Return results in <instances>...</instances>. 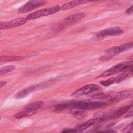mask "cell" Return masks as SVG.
Masks as SVG:
<instances>
[{"label": "cell", "instance_id": "obj_1", "mask_svg": "<svg viewBox=\"0 0 133 133\" xmlns=\"http://www.w3.org/2000/svg\"><path fill=\"white\" fill-rule=\"evenodd\" d=\"M132 66V61L121 62V63H118V64H116L115 65L112 66V68H110L109 69L105 71L102 73H101L99 75H98L97 77V78L103 77L111 76L113 74L118 73L122 71L126 70L128 68H131Z\"/></svg>", "mask_w": 133, "mask_h": 133}, {"label": "cell", "instance_id": "obj_2", "mask_svg": "<svg viewBox=\"0 0 133 133\" xmlns=\"http://www.w3.org/2000/svg\"><path fill=\"white\" fill-rule=\"evenodd\" d=\"M60 10H61V7L58 5L55 6L50 8L42 9L29 14L26 16V19H27V20L35 19L40 18L42 16H46L50 15H52L53 14H55L59 11Z\"/></svg>", "mask_w": 133, "mask_h": 133}, {"label": "cell", "instance_id": "obj_3", "mask_svg": "<svg viewBox=\"0 0 133 133\" xmlns=\"http://www.w3.org/2000/svg\"><path fill=\"white\" fill-rule=\"evenodd\" d=\"M105 105V102L100 101H76L72 103V107L81 110L98 108Z\"/></svg>", "mask_w": 133, "mask_h": 133}, {"label": "cell", "instance_id": "obj_4", "mask_svg": "<svg viewBox=\"0 0 133 133\" xmlns=\"http://www.w3.org/2000/svg\"><path fill=\"white\" fill-rule=\"evenodd\" d=\"M47 3L44 1H30L19 8L18 11L20 13L24 14L30 12L34 9L40 7Z\"/></svg>", "mask_w": 133, "mask_h": 133}, {"label": "cell", "instance_id": "obj_5", "mask_svg": "<svg viewBox=\"0 0 133 133\" xmlns=\"http://www.w3.org/2000/svg\"><path fill=\"white\" fill-rule=\"evenodd\" d=\"M100 87L96 84H89L85 85L74 91L72 95V96L78 97L88 95L100 89Z\"/></svg>", "mask_w": 133, "mask_h": 133}, {"label": "cell", "instance_id": "obj_6", "mask_svg": "<svg viewBox=\"0 0 133 133\" xmlns=\"http://www.w3.org/2000/svg\"><path fill=\"white\" fill-rule=\"evenodd\" d=\"M27 21L26 18H18L14 20L2 23L0 25V30H9L25 23Z\"/></svg>", "mask_w": 133, "mask_h": 133}, {"label": "cell", "instance_id": "obj_7", "mask_svg": "<svg viewBox=\"0 0 133 133\" xmlns=\"http://www.w3.org/2000/svg\"><path fill=\"white\" fill-rule=\"evenodd\" d=\"M123 33V31L118 28L107 29L100 31L97 34V37L100 39L107 37L119 35Z\"/></svg>", "mask_w": 133, "mask_h": 133}, {"label": "cell", "instance_id": "obj_8", "mask_svg": "<svg viewBox=\"0 0 133 133\" xmlns=\"http://www.w3.org/2000/svg\"><path fill=\"white\" fill-rule=\"evenodd\" d=\"M133 96V92L131 90H124L118 91L114 93L111 98V100L113 102L118 101L120 100L129 99Z\"/></svg>", "mask_w": 133, "mask_h": 133}, {"label": "cell", "instance_id": "obj_9", "mask_svg": "<svg viewBox=\"0 0 133 133\" xmlns=\"http://www.w3.org/2000/svg\"><path fill=\"white\" fill-rule=\"evenodd\" d=\"M84 17H85L84 13L77 12L65 18L64 19V22L66 25H71L81 20Z\"/></svg>", "mask_w": 133, "mask_h": 133}, {"label": "cell", "instance_id": "obj_10", "mask_svg": "<svg viewBox=\"0 0 133 133\" xmlns=\"http://www.w3.org/2000/svg\"><path fill=\"white\" fill-rule=\"evenodd\" d=\"M90 2L86 1H73L66 3H65L61 7V10H66L70 9H72L76 6L88 3Z\"/></svg>", "mask_w": 133, "mask_h": 133}, {"label": "cell", "instance_id": "obj_11", "mask_svg": "<svg viewBox=\"0 0 133 133\" xmlns=\"http://www.w3.org/2000/svg\"><path fill=\"white\" fill-rule=\"evenodd\" d=\"M96 121L97 120L95 118H91L90 119H89L88 121H87V122L82 124V125H81L79 126H78L75 128V129L77 131L82 132L83 131H84V130H85L86 129L88 128L89 127H90L91 125H92L96 122Z\"/></svg>", "mask_w": 133, "mask_h": 133}, {"label": "cell", "instance_id": "obj_12", "mask_svg": "<svg viewBox=\"0 0 133 133\" xmlns=\"http://www.w3.org/2000/svg\"><path fill=\"white\" fill-rule=\"evenodd\" d=\"M132 72V67L130 68V69L127 71H126L118 75H117L116 77H114V83H119L123 81H124L127 77L129 76V75Z\"/></svg>", "mask_w": 133, "mask_h": 133}, {"label": "cell", "instance_id": "obj_13", "mask_svg": "<svg viewBox=\"0 0 133 133\" xmlns=\"http://www.w3.org/2000/svg\"><path fill=\"white\" fill-rule=\"evenodd\" d=\"M129 108H130L129 105L123 107L122 108H119L118 109L114 111L112 115H110V118H116L119 116H122L123 114H124L126 112L128 111Z\"/></svg>", "mask_w": 133, "mask_h": 133}, {"label": "cell", "instance_id": "obj_14", "mask_svg": "<svg viewBox=\"0 0 133 133\" xmlns=\"http://www.w3.org/2000/svg\"><path fill=\"white\" fill-rule=\"evenodd\" d=\"M35 89H36V87L35 86L23 89L16 94V97L17 99L24 98V97H26L28 95L30 94L31 92L34 91L35 90Z\"/></svg>", "mask_w": 133, "mask_h": 133}, {"label": "cell", "instance_id": "obj_15", "mask_svg": "<svg viewBox=\"0 0 133 133\" xmlns=\"http://www.w3.org/2000/svg\"><path fill=\"white\" fill-rule=\"evenodd\" d=\"M23 59V57L17 56H0V62L18 61Z\"/></svg>", "mask_w": 133, "mask_h": 133}, {"label": "cell", "instance_id": "obj_16", "mask_svg": "<svg viewBox=\"0 0 133 133\" xmlns=\"http://www.w3.org/2000/svg\"><path fill=\"white\" fill-rule=\"evenodd\" d=\"M43 102L42 101H36L31 104H29L25 107H24L25 110H30V111H36L37 109L41 108L43 105Z\"/></svg>", "mask_w": 133, "mask_h": 133}, {"label": "cell", "instance_id": "obj_17", "mask_svg": "<svg viewBox=\"0 0 133 133\" xmlns=\"http://www.w3.org/2000/svg\"><path fill=\"white\" fill-rule=\"evenodd\" d=\"M133 46L132 42H130L129 43H127L119 46H117V50L118 53H121L126 51H127L131 49Z\"/></svg>", "mask_w": 133, "mask_h": 133}, {"label": "cell", "instance_id": "obj_18", "mask_svg": "<svg viewBox=\"0 0 133 133\" xmlns=\"http://www.w3.org/2000/svg\"><path fill=\"white\" fill-rule=\"evenodd\" d=\"M35 113V111H30V110H25L18 113L15 115V117L17 118H21L26 116H30L33 115Z\"/></svg>", "mask_w": 133, "mask_h": 133}, {"label": "cell", "instance_id": "obj_19", "mask_svg": "<svg viewBox=\"0 0 133 133\" xmlns=\"http://www.w3.org/2000/svg\"><path fill=\"white\" fill-rule=\"evenodd\" d=\"M16 67L14 65H9L3 66L0 68V75L10 72L15 69Z\"/></svg>", "mask_w": 133, "mask_h": 133}, {"label": "cell", "instance_id": "obj_20", "mask_svg": "<svg viewBox=\"0 0 133 133\" xmlns=\"http://www.w3.org/2000/svg\"><path fill=\"white\" fill-rule=\"evenodd\" d=\"M87 115V113L86 111H76L74 113V116L77 119L79 120L84 119Z\"/></svg>", "mask_w": 133, "mask_h": 133}, {"label": "cell", "instance_id": "obj_21", "mask_svg": "<svg viewBox=\"0 0 133 133\" xmlns=\"http://www.w3.org/2000/svg\"><path fill=\"white\" fill-rule=\"evenodd\" d=\"M109 96L103 93H98L95 95H94L91 97V98L92 99H105L109 98Z\"/></svg>", "mask_w": 133, "mask_h": 133}, {"label": "cell", "instance_id": "obj_22", "mask_svg": "<svg viewBox=\"0 0 133 133\" xmlns=\"http://www.w3.org/2000/svg\"><path fill=\"white\" fill-rule=\"evenodd\" d=\"M70 106L72 107V103L70 104L68 103H63L56 104L55 105V108L58 110H62L69 108Z\"/></svg>", "mask_w": 133, "mask_h": 133}, {"label": "cell", "instance_id": "obj_23", "mask_svg": "<svg viewBox=\"0 0 133 133\" xmlns=\"http://www.w3.org/2000/svg\"><path fill=\"white\" fill-rule=\"evenodd\" d=\"M114 83V77L109 78L107 80H104V81H102L100 82V84L102 85V86H109L113 84Z\"/></svg>", "mask_w": 133, "mask_h": 133}, {"label": "cell", "instance_id": "obj_24", "mask_svg": "<svg viewBox=\"0 0 133 133\" xmlns=\"http://www.w3.org/2000/svg\"><path fill=\"white\" fill-rule=\"evenodd\" d=\"M132 125L130 124L122 130V133H132Z\"/></svg>", "mask_w": 133, "mask_h": 133}, {"label": "cell", "instance_id": "obj_25", "mask_svg": "<svg viewBox=\"0 0 133 133\" xmlns=\"http://www.w3.org/2000/svg\"><path fill=\"white\" fill-rule=\"evenodd\" d=\"M60 133H82L77 131L75 129L72 128H64Z\"/></svg>", "mask_w": 133, "mask_h": 133}, {"label": "cell", "instance_id": "obj_26", "mask_svg": "<svg viewBox=\"0 0 133 133\" xmlns=\"http://www.w3.org/2000/svg\"><path fill=\"white\" fill-rule=\"evenodd\" d=\"M97 133H117V131L115 129H109L104 131H101Z\"/></svg>", "mask_w": 133, "mask_h": 133}, {"label": "cell", "instance_id": "obj_27", "mask_svg": "<svg viewBox=\"0 0 133 133\" xmlns=\"http://www.w3.org/2000/svg\"><path fill=\"white\" fill-rule=\"evenodd\" d=\"M133 6L131 5L127 10H126V12L127 13H132V10H133Z\"/></svg>", "mask_w": 133, "mask_h": 133}, {"label": "cell", "instance_id": "obj_28", "mask_svg": "<svg viewBox=\"0 0 133 133\" xmlns=\"http://www.w3.org/2000/svg\"><path fill=\"white\" fill-rule=\"evenodd\" d=\"M6 84V82L5 81H1L0 82V88L4 86Z\"/></svg>", "mask_w": 133, "mask_h": 133}, {"label": "cell", "instance_id": "obj_29", "mask_svg": "<svg viewBox=\"0 0 133 133\" xmlns=\"http://www.w3.org/2000/svg\"><path fill=\"white\" fill-rule=\"evenodd\" d=\"M1 118H2V117H1V116H0V120H1Z\"/></svg>", "mask_w": 133, "mask_h": 133}, {"label": "cell", "instance_id": "obj_30", "mask_svg": "<svg viewBox=\"0 0 133 133\" xmlns=\"http://www.w3.org/2000/svg\"><path fill=\"white\" fill-rule=\"evenodd\" d=\"M2 24V23H0V25H1V24Z\"/></svg>", "mask_w": 133, "mask_h": 133}]
</instances>
